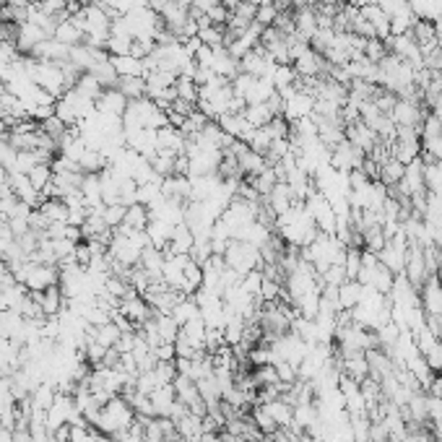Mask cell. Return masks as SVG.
I'll return each instance as SVG.
<instances>
[{
    "instance_id": "42",
    "label": "cell",
    "mask_w": 442,
    "mask_h": 442,
    "mask_svg": "<svg viewBox=\"0 0 442 442\" xmlns=\"http://www.w3.org/2000/svg\"><path fill=\"white\" fill-rule=\"evenodd\" d=\"M385 55H388L385 39H378V37L367 39V44H365V57H367V60H372V63H380V60H383Z\"/></svg>"
},
{
    "instance_id": "14",
    "label": "cell",
    "mask_w": 442,
    "mask_h": 442,
    "mask_svg": "<svg viewBox=\"0 0 442 442\" xmlns=\"http://www.w3.org/2000/svg\"><path fill=\"white\" fill-rule=\"evenodd\" d=\"M109 63L118 71L120 78H146L143 60L133 57V55H109Z\"/></svg>"
},
{
    "instance_id": "7",
    "label": "cell",
    "mask_w": 442,
    "mask_h": 442,
    "mask_svg": "<svg viewBox=\"0 0 442 442\" xmlns=\"http://www.w3.org/2000/svg\"><path fill=\"white\" fill-rule=\"evenodd\" d=\"M419 302H421V310L427 313V317L442 315V281L437 279V276L424 281V286L419 289Z\"/></svg>"
},
{
    "instance_id": "41",
    "label": "cell",
    "mask_w": 442,
    "mask_h": 442,
    "mask_svg": "<svg viewBox=\"0 0 442 442\" xmlns=\"http://www.w3.org/2000/svg\"><path fill=\"white\" fill-rule=\"evenodd\" d=\"M362 252H365V250H359V248H346L344 268H346V276H349L351 281H356V276H359V270H362Z\"/></svg>"
},
{
    "instance_id": "49",
    "label": "cell",
    "mask_w": 442,
    "mask_h": 442,
    "mask_svg": "<svg viewBox=\"0 0 442 442\" xmlns=\"http://www.w3.org/2000/svg\"><path fill=\"white\" fill-rule=\"evenodd\" d=\"M427 323H430V328L437 333V341L442 344V315H437V317H427Z\"/></svg>"
},
{
    "instance_id": "48",
    "label": "cell",
    "mask_w": 442,
    "mask_h": 442,
    "mask_svg": "<svg viewBox=\"0 0 442 442\" xmlns=\"http://www.w3.org/2000/svg\"><path fill=\"white\" fill-rule=\"evenodd\" d=\"M55 442H71V424H63L53 432Z\"/></svg>"
},
{
    "instance_id": "6",
    "label": "cell",
    "mask_w": 442,
    "mask_h": 442,
    "mask_svg": "<svg viewBox=\"0 0 442 442\" xmlns=\"http://www.w3.org/2000/svg\"><path fill=\"white\" fill-rule=\"evenodd\" d=\"M346 140L351 143V146H356L359 151L365 154V156H369V154L378 149V133L369 128V125H365L362 120L359 122H354V125H346Z\"/></svg>"
},
{
    "instance_id": "5",
    "label": "cell",
    "mask_w": 442,
    "mask_h": 442,
    "mask_svg": "<svg viewBox=\"0 0 442 442\" xmlns=\"http://www.w3.org/2000/svg\"><path fill=\"white\" fill-rule=\"evenodd\" d=\"M365 154L359 151L356 146H351L349 140H341L335 149H331V167L338 169V172H354V169H362L365 164Z\"/></svg>"
},
{
    "instance_id": "15",
    "label": "cell",
    "mask_w": 442,
    "mask_h": 442,
    "mask_svg": "<svg viewBox=\"0 0 442 442\" xmlns=\"http://www.w3.org/2000/svg\"><path fill=\"white\" fill-rule=\"evenodd\" d=\"M193 232H190V227L187 224H177L172 232V239H169V248L164 250L167 255H190V248H193Z\"/></svg>"
},
{
    "instance_id": "12",
    "label": "cell",
    "mask_w": 442,
    "mask_h": 442,
    "mask_svg": "<svg viewBox=\"0 0 442 442\" xmlns=\"http://www.w3.org/2000/svg\"><path fill=\"white\" fill-rule=\"evenodd\" d=\"M130 99L125 94H120L118 89H104L102 97L97 99V112L102 115H115V118H122L125 109H128Z\"/></svg>"
},
{
    "instance_id": "38",
    "label": "cell",
    "mask_w": 442,
    "mask_h": 442,
    "mask_svg": "<svg viewBox=\"0 0 442 442\" xmlns=\"http://www.w3.org/2000/svg\"><path fill=\"white\" fill-rule=\"evenodd\" d=\"M73 89L81 91V94L86 99H91V102H97V99L102 97V91H104V86H102L91 73H81V78H78V84Z\"/></svg>"
},
{
    "instance_id": "34",
    "label": "cell",
    "mask_w": 442,
    "mask_h": 442,
    "mask_svg": "<svg viewBox=\"0 0 442 442\" xmlns=\"http://www.w3.org/2000/svg\"><path fill=\"white\" fill-rule=\"evenodd\" d=\"M172 317L180 323V328H183L187 320H193V317H201V307H198V302H195V297H185L183 302L177 304L172 310Z\"/></svg>"
},
{
    "instance_id": "11",
    "label": "cell",
    "mask_w": 442,
    "mask_h": 442,
    "mask_svg": "<svg viewBox=\"0 0 442 442\" xmlns=\"http://www.w3.org/2000/svg\"><path fill=\"white\" fill-rule=\"evenodd\" d=\"M216 122H219V128L224 130L229 138H234V140H245L248 133L252 130L242 112H224V115L216 118Z\"/></svg>"
},
{
    "instance_id": "45",
    "label": "cell",
    "mask_w": 442,
    "mask_h": 442,
    "mask_svg": "<svg viewBox=\"0 0 442 442\" xmlns=\"http://www.w3.org/2000/svg\"><path fill=\"white\" fill-rule=\"evenodd\" d=\"M276 372H279V380L284 383V385H294L297 380H300V375H297V367L289 365V362H276Z\"/></svg>"
},
{
    "instance_id": "16",
    "label": "cell",
    "mask_w": 442,
    "mask_h": 442,
    "mask_svg": "<svg viewBox=\"0 0 442 442\" xmlns=\"http://www.w3.org/2000/svg\"><path fill=\"white\" fill-rule=\"evenodd\" d=\"M294 203H297V201H294V195H291L289 185H286V183H279L268 193V198H266V205H268V208L276 216H281L284 211H289Z\"/></svg>"
},
{
    "instance_id": "43",
    "label": "cell",
    "mask_w": 442,
    "mask_h": 442,
    "mask_svg": "<svg viewBox=\"0 0 442 442\" xmlns=\"http://www.w3.org/2000/svg\"><path fill=\"white\" fill-rule=\"evenodd\" d=\"M125 211H128V205L122 203H115V205H104V221H107L109 229H118L122 221H125Z\"/></svg>"
},
{
    "instance_id": "25",
    "label": "cell",
    "mask_w": 442,
    "mask_h": 442,
    "mask_svg": "<svg viewBox=\"0 0 442 442\" xmlns=\"http://www.w3.org/2000/svg\"><path fill=\"white\" fill-rule=\"evenodd\" d=\"M416 24V16L411 11L409 3H403L398 11L390 13V34H406L411 32V26Z\"/></svg>"
},
{
    "instance_id": "8",
    "label": "cell",
    "mask_w": 442,
    "mask_h": 442,
    "mask_svg": "<svg viewBox=\"0 0 442 442\" xmlns=\"http://www.w3.org/2000/svg\"><path fill=\"white\" fill-rule=\"evenodd\" d=\"M44 39H50V37H47L39 26H34L32 21H24L16 26V50L21 55H32L34 47L42 44Z\"/></svg>"
},
{
    "instance_id": "36",
    "label": "cell",
    "mask_w": 442,
    "mask_h": 442,
    "mask_svg": "<svg viewBox=\"0 0 442 442\" xmlns=\"http://www.w3.org/2000/svg\"><path fill=\"white\" fill-rule=\"evenodd\" d=\"M118 91L128 99H143L146 97V78H120Z\"/></svg>"
},
{
    "instance_id": "50",
    "label": "cell",
    "mask_w": 442,
    "mask_h": 442,
    "mask_svg": "<svg viewBox=\"0 0 442 442\" xmlns=\"http://www.w3.org/2000/svg\"><path fill=\"white\" fill-rule=\"evenodd\" d=\"M8 177H11V172H8L6 167H0V187H3V185H8Z\"/></svg>"
},
{
    "instance_id": "20",
    "label": "cell",
    "mask_w": 442,
    "mask_h": 442,
    "mask_svg": "<svg viewBox=\"0 0 442 442\" xmlns=\"http://www.w3.org/2000/svg\"><path fill=\"white\" fill-rule=\"evenodd\" d=\"M263 409L270 414V419L279 424V430H286L291 427V419H294V406H289L284 398H273L268 403H263Z\"/></svg>"
},
{
    "instance_id": "27",
    "label": "cell",
    "mask_w": 442,
    "mask_h": 442,
    "mask_svg": "<svg viewBox=\"0 0 442 442\" xmlns=\"http://www.w3.org/2000/svg\"><path fill=\"white\" fill-rule=\"evenodd\" d=\"M242 115H245V120L250 122V128H266L270 120H273V112H270L268 102H263V104H248Z\"/></svg>"
},
{
    "instance_id": "31",
    "label": "cell",
    "mask_w": 442,
    "mask_h": 442,
    "mask_svg": "<svg viewBox=\"0 0 442 442\" xmlns=\"http://www.w3.org/2000/svg\"><path fill=\"white\" fill-rule=\"evenodd\" d=\"M154 317H156V328H159V335H162V344H174L177 335H180V323L174 320L172 315L154 313Z\"/></svg>"
},
{
    "instance_id": "26",
    "label": "cell",
    "mask_w": 442,
    "mask_h": 442,
    "mask_svg": "<svg viewBox=\"0 0 442 442\" xmlns=\"http://www.w3.org/2000/svg\"><path fill=\"white\" fill-rule=\"evenodd\" d=\"M39 211H42L44 219H47L50 224H68V205H65L60 198H47V201H42Z\"/></svg>"
},
{
    "instance_id": "46",
    "label": "cell",
    "mask_w": 442,
    "mask_h": 442,
    "mask_svg": "<svg viewBox=\"0 0 442 442\" xmlns=\"http://www.w3.org/2000/svg\"><path fill=\"white\" fill-rule=\"evenodd\" d=\"M424 359H427V365H430L432 372H440L442 369V344L437 341V344L432 346L430 351L424 354Z\"/></svg>"
},
{
    "instance_id": "47",
    "label": "cell",
    "mask_w": 442,
    "mask_h": 442,
    "mask_svg": "<svg viewBox=\"0 0 442 442\" xmlns=\"http://www.w3.org/2000/svg\"><path fill=\"white\" fill-rule=\"evenodd\" d=\"M154 356L159 362H174L177 359V349H174V344H159L154 349Z\"/></svg>"
},
{
    "instance_id": "1",
    "label": "cell",
    "mask_w": 442,
    "mask_h": 442,
    "mask_svg": "<svg viewBox=\"0 0 442 442\" xmlns=\"http://www.w3.org/2000/svg\"><path fill=\"white\" fill-rule=\"evenodd\" d=\"M276 232L279 237L291 245V248H307L313 245V239L317 237V224L313 221V216L307 214L304 203H294L289 211H284L281 216H276Z\"/></svg>"
},
{
    "instance_id": "18",
    "label": "cell",
    "mask_w": 442,
    "mask_h": 442,
    "mask_svg": "<svg viewBox=\"0 0 442 442\" xmlns=\"http://www.w3.org/2000/svg\"><path fill=\"white\" fill-rule=\"evenodd\" d=\"M390 156L393 159H398L400 164H409L414 159H419L421 156V138H409V140H393V146H390Z\"/></svg>"
},
{
    "instance_id": "44",
    "label": "cell",
    "mask_w": 442,
    "mask_h": 442,
    "mask_svg": "<svg viewBox=\"0 0 442 442\" xmlns=\"http://www.w3.org/2000/svg\"><path fill=\"white\" fill-rule=\"evenodd\" d=\"M276 16H279V8L273 6V3H266V6H258V13H255V21L263 26V29H268V26H273V21H276Z\"/></svg>"
},
{
    "instance_id": "21",
    "label": "cell",
    "mask_w": 442,
    "mask_h": 442,
    "mask_svg": "<svg viewBox=\"0 0 442 442\" xmlns=\"http://www.w3.org/2000/svg\"><path fill=\"white\" fill-rule=\"evenodd\" d=\"M149 398H151L154 409H156V416H169L174 400H177V393H174V385H162V388L154 390Z\"/></svg>"
},
{
    "instance_id": "32",
    "label": "cell",
    "mask_w": 442,
    "mask_h": 442,
    "mask_svg": "<svg viewBox=\"0 0 442 442\" xmlns=\"http://www.w3.org/2000/svg\"><path fill=\"white\" fill-rule=\"evenodd\" d=\"M89 73L97 78V81L104 89H118L120 76H118V71L112 68V63H109V60H102V63H97L94 68H91V71H89Z\"/></svg>"
},
{
    "instance_id": "17",
    "label": "cell",
    "mask_w": 442,
    "mask_h": 442,
    "mask_svg": "<svg viewBox=\"0 0 442 442\" xmlns=\"http://www.w3.org/2000/svg\"><path fill=\"white\" fill-rule=\"evenodd\" d=\"M172 232H174L172 224H167V221H162V219H151V221H149V227H146L149 242H151V248H156V250H167V248H169Z\"/></svg>"
},
{
    "instance_id": "23",
    "label": "cell",
    "mask_w": 442,
    "mask_h": 442,
    "mask_svg": "<svg viewBox=\"0 0 442 442\" xmlns=\"http://www.w3.org/2000/svg\"><path fill=\"white\" fill-rule=\"evenodd\" d=\"M403 172H406V164H400L398 159H393V156H388L385 162L380 164V174L378 180L385 187H393V185L400 183V177H403Z\"/></svg>"
},
{
    "instance_id": "9",
    "label": "cell",
    "mask_w": 442,
    "mask_h": 442,
    "mask_svg": "<svg viewBox=\"0 0 442 442\" xmlns=\"http://www.w3.org/2000/svg\"><path fill=\"white\" fill-rule=\"evenodd\" d=\"M34 60H44V63H65V60H71V47H65L63 42H57V39H44L42 44H37L32 53Z\"/></svg>"
},
{
    "instance_id": "40",
    "label": "cell",
    "mask_w": 442,
    "mask_h": 442,
    "mask_svg": "<svg viewBox=\"0 0 442 442\" xmlns=\"http://www.w3.org/2000/svg\"><path fill=\"white\" fill-rule=\"evenodd\" d=\"M53 177H55L53 164H37L32 172H29V180H32V185L39 190V193H42L47 185L53 183Z\"/></svg>"
},
{
    "instance_id": "37",
    "label": "cell",
    "mask_w": 442,
    "mask_h": 442,
    "mask_svg": "<svg viewBox=\"0 0 442 442\" xmlns=\"http://www.w3.org/2000/svg\"><path fill=\"white\" fill-rule=\"evenodd\" d=\"M250 419L255 421V427H258L263 434H273V432L279 430V424L270 419V414L263 409V403H255V406H252V411H250Z\"/></svg>"
},
{
    "instance_id": "4",
    "label": "cell",
    "mask_w": 442,
    "mask_h": 442,
    "mask_svg": "<svg viewBox=\"0 0 442 442\" xmlns=\"http://www.w3.org/2000/svg\"><path fill=\"white\" fill-rule=\"evenodd\" d=\"M427 118V109L419 102H406V99H398L393 109H390V120L396 128H416L421 133V122Z\"/></svg>"
},
{
    "instance_id": "51",
    "label": "cell",
    "mask_w": 442,
    "mask_h": 442,
    "mask_svg": "<svg viewBox=\"0 0 442 442\" xmlns=\"http://www.w3.org/2000/svg\"><path fill=\"white\" fill-rule=\"evenodd\" d=\"M50 442H55V437H50Z\"/></svg>"
},
{
    "instance_id": "13",
    "label": "cell",
    "mask_w": 442,
    "mask_h": 442,
    "mask_svg": "<svg viewBox=\"0 0 442 442\" xmlns=\"http://www.w3.org/2000/svg\"><path fill=\"white\" fill-rule=\"evenodd\" d=\"M362 16H365L367 21L372 24V29H375V37L378 39H388L390 37V16L383 8H380V3H367L359 8Z\"/></svg>"
},
{
    "instance_id": "33",
    "label": "cell",
    "mask_w": 442,
    "mask_h": 442,
    "mask_svg": "<svg viewBox=\"0 0 442 442\" xmlns=\"http://www.w3.org/2000/svg\"><path fill=\"white\" fill-rule=\"evenodd\" d=\"M424 185L427 193L442 195V162H424Z\"/></svg>"
},
{
    "instance_id": "28",
    "label": "cell",
    "mask_w": 442,
    "mask_h": 442,
    "mask_svg": "<svg viewBox=\"0 0 442 442\" xmlns=\"http://www.w3.org/2000/svg\"><path fill=\"white\" fill-rule=\"evenodd\" d=\"M149 221H151V214H149V205L143 203H133L128 205V211H125V227L130 229H146L149 227Z\"/></svg>"
},
{
    "instance_id": "24",
    "label": "cell",
    "mask_w": 442,
    "mask_h": 442,
    "mask_svg": "<svg viewBox=\"0 0 442 442\" xmlns=\"http://www.w3.org/2000/svg\"><path fill=\"white\" fill-rule=\"evenodd\" d=\"M53 39L63 42L65 47H76V44H84V32H81V29H78L76 24L71 21V19H65V21L57 24Z\"/></svg>"
},
{
    "instance_id": "35",
    "label": "cell",
    "mask_w": 442,
    "mask_h": 442,
    "mask_svg": "<svg viewBox=\"0 0 442 442\" xmlns=\"http://www.w3.org/2000/svg\"><path fill=\"white\" fill-rule=\"evenodd\" d=\"M174 91H177V97L185 99V102H190V104H198V97H201V86L195 84L193 78L177 76V81H174Z\"/></svg>"
},
{
    "instance_id": "29",
    "label": "cell",
    "mask_w": 442,
    "mask_h": 442,
    "mask_svg": "<svg viewBox=\"0 0 442 442\" xmlns=\"http://www.w3.org/2000/svg\"><path fill=\"white\" fill-rule=\"evenodd\" d=\"M198 39H201L205 47H224V39H227V26L203 24V26H198Z\"/></svg>"
},
{
    "instance_id": "22",
    "label": "cell",
    "mask_w": 442,
    "mask_h": 442,
    "mask_svg": "<svg viewBox=\"0 0 442 442\" xmlns=\"http://www.w3.org/2000/svg\"><path fill=\"white\" fill-rule=\"evenodd\" d=\"M362 300V284L359 281H344L338 286V310H354Z\"/></svg>"
},
{
    "instance_id": "30",
    "label": "cell",
    "mask_w": 442,
    "mask_h": 442,
    "mask_svg": "<svg viewBox=\"0 0 442 442\" xmlns=\"http://www.w3.org/2000/svg\"><path fill=\"white\" fill-rule=\"evenodd\" d=\"M107 167H109V162L104 159V154L91 151V149H86V154H84L81 162H78V169L84 174H99V172H104Z\"/></svg>"
},
{
    "instance_id": "39",
    "label": "cell",
    "mask_w": 442,
    "mask_h": 442,
    "mask_svg": "<svg viewBox=\"0 0 442 442\" xmlns=\"http://www.w3.org/2000/svg\"><path fill=\"white\" fill-rule=\"evenodd\" d=\"M270 81H273L276 91H281V89H286V86H294V84H297L294 65H276V71L270 73Z\"/></svg>"
},
{
    "instance_id": "10",
    "label": "cell",
    "mask_w": 442,
    "mask_h": 442,
    "mask_svg": "<svg viewBox=\"0 0 442 442\" xmlns=\"http://www.w3.org/2000/svg\"><path fill=\"white\" fill-rule=\"evenodd\" d=\"M211 71H214L219 78L234 81V78L239 76V60L229 55L227 47H214V60H211Z\"/></svg>"
},
{
    "instance_id": "3",
    "label": "cell",
    "mask_w": 442,
    "mask_h": 442,
    "mask_svg": "<svg viewBox=\"0 0 442 442\" xmlns=\"http://www.w3.org/2000/svg\"><path fill=\"white\" fill-rule=\"evenodd\" d=\"M224 263H227V268L237 270L239 276H245V273H250V270L260 268L263 258H260V250L252 248L250 242L232 239V242H229V248H227V252H224Z\"/></svg>"
},
{
    "instance_id": "2",
    "label": "cell",
    "mask_w": 442,
    "mask_h": 442,
    "mask_svg": "<svg viewBox=\"0 0 442 442\" xmlns=\"http://www.w3.org/2000/svg\"><path fill=\"white\" fill-rule=\"evenodd\" d=\"M133 421H136V411L130 406L128 400L122 398V396H115V398H109L104 406H102V414H99V421L94 430H99L102 434H118V432H125L133 427Z\"/></svg>"
},
{
    "instance_id": "19",
    "label": "cell",
    "mask_w": 442,
    "mask_h": 442,
    "mask_svg": "<svg viewBox=\"0 0 442 442\" xmlns=\"http://www.w3.org/2000/svg\"><path fill=\"white\" fill-rule=\"evenodd\" d=\"M164 258H167V252L164 250H156V248H149L140 252V268L146 270L151 279H162V268H164Z\"/></svg>"
}]
</instances>
